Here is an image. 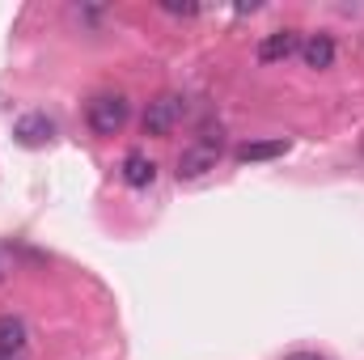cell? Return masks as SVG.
Segmentation results:
<instances>
[{"label":"cell","instance_id":"obj_10","mask_svg":"<svg viewBox=\"0 0 364 360\" xmlns=\"http://www.w3.org/2000/svg\"><path fill=\"white\" fill-rule=\"evenodd\" d=\"M161 9H166V13H182V17H195V13H199L195 4H174V0H166Z\"/></svg>","mask_w":364,"mask_h":360},{"label":"cell","instance_id":"obj_4","mask_svg":"<svg viewBox=\"0 0 364 360\" xmlns=\"http://www.w3.org/2000/svg\"><path fill=\"white\" fill-rule=\"evenodd\" d=\"M30 348V331L17 314H4L0 318V360H26Z\"/></svg>","mask_w":364,"mask_h":360},{"label":"cell","instance_id":"obj_7","mask_svg":"<svg viewBox=\"0 0 364 360\" xmlns=\"http://www.w3.org/2000/svg\"><path fill=\"white\" fill-rule=\"evenodd\" d=\"M301 60L309 64V68H331L335 64V38L331 34H309L305 43H301Z\"/></svg>","mask_w":364,"mask_h":360},{"label":"cell","instance_id":"obj_5","mask_svg":"<svg viewBox=\"0 0 364 360\" xmlns=\"http://www.w3.org/2000/svg\"><path fill=\"white\" fill-rule=\"evenodd\" d=\"M301 43H305V38H301L296 30H272V34H263V43H259V60H263V64H279V60L296 55Z\"/></svg>","mask_w":364,"mask_h":360},{"label":"cell","instance_id":"obj_8","mask_svg":"<svg viewBox=\"0 0 364 360\" xmlns=\"http://www.w3.org/2000/svg\"><path fill=\"white\" fill-rule=\"evenodd\" d=\"M153 179H157V166H153V157H149V153H140V149H136V153H127V157H123V182H127V186H149Z\"/></svg>","mask_w":364,"mask_h":360},{"label":"cell","instance_id":"obj_3","mask_svg":"<svg viewBox=\"0 0 364 360\" xmlns=\"http://www.w3.org/2000/svg\"><path fill=\"white\" fill-rule=\"evenodd\" d=\"M182 110H186V102H182L178 93H157V97L144 106V119H140L144 136H170V132L178 127Z\"/></svg>","mask_w":364,"mask_h":360},{"label":"cell","instance_id":"obj_2","mask_svg":"<svg viewBox=\"0 0 364 360\" xmlns=\"http://www.w3.org/2000/svg\"><path fill=\"white\" fill-rule=\"evenodd\" d=\"M216 157H220V127L212 132V127H203V136L191 144V149H182V157H178V179H203L208 170H216Z\"/></svg>","mask_w":364,"mask_h":360},{"label":"cell","instance_id":"obj_6","mask_svg":"<svg viewBox=\"0 0 364 360\" xmlns=\"http://www.w3.org/2000/svg\"><path fill=\"white\" fill-rule=\"evenodd\" d=\"M13 136H17L26 149H38V144H47V140L55 136V123H51L47 115H21L17 127H13Z\"/></svg>","mask_w":364,"mask_h":360},{"label":"cell","instance_id":"obj_12","mask_svg":"<svg viewBox=\"0 0 364 360\" xmlns=\"http://www.w3.org/2000/svg\"><path fill=\"white\" fill-rule=\"evenodd\" d=\"M0 280H4V271H0Z\"/></svg>","mask_w":364,"mask_h":360},{"label":"cell","instance_id":"obj_1","mask_svg":"<svg viewBox=\"0 0 364 360\" xmlns=\"http://www.w3.org/2000/svg\"><path fill=\"white\" fill-rule=\"evenodd\" d=\"M132 119V102L123 93H97L90 106H85V123H90L93 136H119Z\"/></svg>","mask_w":364,"mask_h":360},{"label":"cell","instance_id":"obj_9","mask_svg":"<svg viewBox=\"0 0 364 360\" xmlns=\"http://www.w3.org/2000/svg\"><path fill=\"white\" fill-rule=\"evenodd\" d=\"M288 153V140H246L237 144V162H275Z\"/></svg>","mask_w":364,"mask_h":360},{"label":"cell","instance_id":"obj_11","mask_svg":"<svg viewBox=\"0 0 364 360\" xmlns=\"http://www.w3.org/2000/svg\"><path fill=\"white\" fill-rule=\"evenodd\" d=\"M284 360H326V356H318V352H288Z\"/></svg>","mask_w":364,"mask_h":360}]
</instances>
